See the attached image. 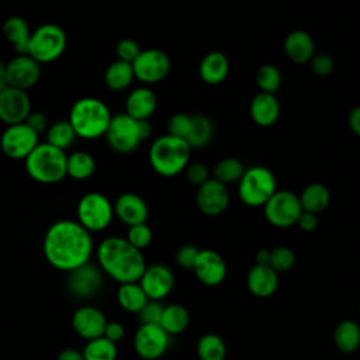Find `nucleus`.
Wrapping results in <instances>:
<instances>
[{
  "label": "nucleus",
  "instance_id": "obj_1",
  "mask_svg": "<svg viewBox=\"0 0 360 360\" xmlns=\"http://www.w3.org/2000/svg\"><path fill=\"white\" fill-rule=\"evenodd\" d=\"M42 250L52 267L69 273L89 263L94 243L91 233L77 221L59 219L46 229Z\"/></svg>",
  "mask_w": 360,
  "mask_h": 360
},
{
  "label": "nucleus",
  "instance_id": "obj_2",
  "mask_svg": "<svg viewBox=\"0 0 360 360\" xmlns=\"http://www.w3.org/2000/svg\"><path fill=\"white\" fill-rule=\"evenodd\" d=\"M96 256L100 270L118 284L138 281L146 267L142 250L121 236L103 239L96 249Z\"/></svg>",
  "mask_w": 360,
  "mask_h": 360
},
{
  "label": "nucleus",
  "instance_id": "obj_3",
  "mask_svg": "<svg viewBox=\"0 0 360 360\" xmlns=\"http://www.w3.org/2000/svg\"><path fill=\"white\" fill-rule=\"evenodd\" d=\"M111 117L112 114L103 100L89 96L73 103L68 121L77 138L97 139L104 136Z\"/></svg>",
  "mask_w": 360,
  "mask_h": 360
},
{
  "label": "nucleus",
  "instance_id": "obj_4",
  "mask_svg": "<svg viewBox=\"0 0 360 360\" xmlns=\"http://www.w3.org/2000/svg\"><path fill=\"white\" fill-rule=\"evenodd\" d=\"M148 158L155 173L162 177H174L190 162L191 148L186 139L165 134L152 142Z\"/></svg>",
  "mask_w": 360,
  "mask_h": 360
},
{
  "label": "nucleus",
  "instance_id": "obj_5",
  "mask_svg": "<svg viewBox=\"0 0 360 360\" xmlns=\"http://www.w3.org/2000/svg\"><path fill=\"white\" fill-rule=\"evenodd\" d=\"M150 134L152 125L149 120H135L125 112H120L111 117L104 138L114 152L128 155L136 150Z\"/></svg>",
  "mask_w": 360,
  "mask_h": 360
},
{
  "label": "nucleus",
  "instance_id": "obj_6",
  "mask_svg": "<svg viewBox=\"0 0 360 360\" xmlns=\"http://www.w3.org/2000/svg\"><path fill=\"white\" fill-rule=\"evenodd\" d=\"M65 150H60L46 142L38 143L34 150L24 159L25 170L31 179L42 184L59 183L66 177Z\"/></svg>",
  "mask_w": 360,
  "mask_h": 360
},
{
  "label": "nucleus",
  "instance_id": "obj_7",
  "mask_svg": "<svg viewBox=\"0 0 360 360\" xmlns=\"http://www.w3.org/2000/svg\"><path fill=\"white\" fill-rule=\"evenodd\" d=\"M276 190V177L273 172L264 166L245 169L238 181V195L248 207H263Z\"/></svg>",
  "mask_w": 360,
  "mask_h": 360
},
{
  "label": "nucleus",
  "instance_id": "obj_8",
  "mask_svg": "<svg viewBox=\"0 0 360 360\" xmlns=\"http://www.w3.org/2000/svg\"><path fill=\"white\" fill-rule=\"evenodd\" d=\"M66 34L58 24H42L31 31L27 55H30L39 65L56 60L66 49Z\"/></svg>",
  "mask_w": 360,
  "mask_h": 360
},
{
  "label": "nucleus",
  "instance_id": "obj_9",
  "mask_svg": "<svg viewBox=\"0 0 360 360\" xmlns=\"http://www.w3.org/2000/svg\"><path fill=\"white\" fill-rule=\"evenodd\" d=\"M76 215V221L90 233L104 231L114 217L112 202L104 194L90 191L79 200Z\"/></svg>",
  "mask_w": 360,
  "mask_h": 360
},
{
  "label": "nucleus",
  "instance_id": "obj_10",
  "mask_svg": "<svg viewBox=\"0 0 360 360\" xmlns=\"http://www.w3.org/2000/svg\"><path fill=\"white\" fill-rule=\"evenodd\" d=\"M301 212L302 208L298 195L288 190H276L263 205L264 218L276 228H290L295 225Z\"/></svg>",
  "mask_w": 360,
  "mask_h": 360
},
{
  "label": "nucleus",
  "instance_id": "obj_11",
  "mask_svg": "<svg viewBox=\"0 0 360 360\" xmlns=\"http://www.w3.org/2000/svg\"><path fill=\"white\" fill-rule=\"evenodd\" d=\"M131 65L134 77L146 84L163 80L170 73L172 68L169 55L158 48L141 49L139 55Z\"/></svg>",
  "mask_w": 360,
  "mask_h": 360
},
{
  "label": "nucleus",
  "instance_id": "obj_12",
  "mask_svg": "<svg viewBox=\"0 0 360 360\" xmlns=\"http://www.w3.org/2000/svg\"><path fill=\"white\" fill-rule=\"evenodd\" d=\"M39 135L25 122L7 125L0 136V149L10 159H25L39 143Z\"/></svg>",
  "mask_w": 360,
  "mask_h": 360
},
{
  "label": "nucleus",
  "instance_id": "obj_13",
  "mask_svg": "<svg viewBox=\"0 0 360 360\" xmlns=\"http://www.w3.org/2000/svg\"><path fill=\"white\" fill-rule=\"evenodd\" d=\"M170 336L159 323H141L134 335V349L143 360L160 359L169 347Z\"/></svg>",
  "mask_w": 360,
  "mask_h": 360
},
{
  "label": "nucleus",
  "instance_id": "obj_14",
  "mask_svg": "<svg viewBox=\"0 0 360 360\" xmlns=\"http://www.w3.org/2000/svg\"><path fill=\"white\" fill-rule=\"evenodd\" d=\"M41 77V65L27 53H20L6 63L7 86L24 90L34 87Z\"/></svg>",
  "mask_w": 360,
  "mask_h": 360
},
{
  "label": "nucleus",
  "instance_id": "obj_15",
  "mask_svg": "<svg viewBox=\"0 0 360 360\" xmlns=\"http://www.w3.org/2000/svg\"><path fill=\"white\" fill-rule=\"evenodd\" d=\"M138 284L143 290L148 300L162 301L172 292L174 285V276L167 266L155 263L145 267L138 280Z\"/></svg>",
  "mask_w": 360,
  "mask_h": 360
},
{
  "label": "nucleus",
  "instance_id": "obj_16",
  "mask_svg": "<svg viewBox=\"0 0 360 360\" xmlns=\"http://www.w3.org/2000/svg\"><path fill=\"white\" fill-rule=\"evenodd\" d=\"M229 200L231 195L228 186L219 183L215 179H208L197 188V208L207 217H218L225 212L229 205Z\"/></svg>",
  "mask_w": 360,
  "mask_h": 360
},
{
  "label": "nucleus",
  "instance_id": "obj_17",
  "mask_svg": "<svg viewBox=\"0 0 360 360\" xmlns=\"http://www.w3.org/2000/svg\"><path fill=\"white\" fill-rule=\"evenodd\" d=\"M66 285L69 292L76 298H90L98 292L103 285V271L100 267L86 263L68 273Z\"/></svg>",
  "mask_w": 360,
  "mask_h": 360
},
{
  "label": "nucleus",
  "instance_id": "obj_18",
  "mask_svg": "<svg viewBox=\"0 0 360 360\" xmlns=\"http://www.w3.org/2000/svg\"><path fill=\"white\" fill-rule=\"evenodd\" d=\"M193 271L200 283L208 287L219 285L226 277V263L224 257L212 249H200Z\"/></svg>",
  "mask_w": 360,
  "mask_h": 360
},
{
  "label": "nucleus",
  "instance_id": "obj_19",
  "mask_svg": "<svg viewBox=\"0 0 360 360\" xmlns=\"http://www.w3.org/2000/svg\"><path fill=\"white\" fill-rule=\"evenodd\" d=\"M31 112V100L24 90L7 86L0 91V121L6 125L24 122Z\"/></svg>",
  "mask_w": 360,
  "mask_h": 360
},
{
  "label": "nucleus",
  "instance_id": "obj_20",
  "mask_svg": "<svg viewBox=\"0 0 360 360\" xmlns=\"http://www.w3.org/2000/svg\"><path fill=\"white\" fill-rule=\"evenodd\" d=\"M107 318L96 307L83 305L73 312L72 328L84 340H91L103 336Z\"/></svg>",
  "mask_w": 360,
  "mask_h": 360
},
{
  "label": "nucleus",
  "instance_id": "obj_21",
  "mask_svg": "<svg viewBox=\"0 0 360 360\" xmlns=\"http://www.w3.org/2000/svg\"><path fill=\"white\" fill-rule=\"evenodd\" d=\"M114 215L125 225L143 224L148 219L149 208L146 201L135 193H122L112 204Z\"/></svg>",
  "mask_w": 360,
  "mask_h": 360
},
{
  "label": "nucleus",
  "instance_id": "obj_22",
  "mask_svg": "<svg viewBox=\"0 0 360 360\" xmlns=\"http://www.w3.org/2000/svg\"><path fill=\"white\" fill-rule=\"evenodd\" d=\"M278 284V273L269 264H255L246 276L248 290L259 298H267L273 295L277 291Z\"/></svg>",
  "mask_w": 360,
  "mask_h": 360
},
{
  "label": "nucleus",
  "instance_id": "obj_23",
  "mask_svg": "<svg viewBox=\"0 0 360 360\" xmlns=\"http://www.w3.org/2000/svg\"><path fill=\"white\" fill-rule=\"evenodd\" d=\"M158 107V98L152 89L141 86L134 89L125 100V114L135 120H149Z\"/></svg>",
  "mask_w": 360,
  "mask_h": 360
},
{
  "label": "nucleus",
  "instance_id": "obj_24",
  "mask_svg": "<svg viewBox=\"0 0 360 360\" xmlns=\"http://www.w3.org/2000/svg\"><path fill=\"white\" fill-rule=\"evenodd\" d=\"M284 52L295 65L308 63L315 53V42L304 30L291 31L284 39Z\"/></svg>",
  "mask_w": 360,
  "mask_h": 360
},
{
  "label": "nucleus",
  "instance_id": "obj_25",
  "mask_svg": "<svg viewBox=\"0 0 360 360\" xmlns=\"http://www.w3.org/2000/svg\"><path fill=\"white\" fill-rule=\"evenodd\" d=\"M253 122L259 127H271L280 117V103L274 94L259 91L249 107Z\"/></svg>",
  "mask_w": 360,
  "mask_h": 360
},
{
  "label": "nucleus",
  "instance_id": "obj_26",
  "mask_svg": "<svg viewBox=\"0 0 360 360\" xmlns=\"http://www.w3.org/2000/svg\"><path fill=\"white\" fill-rule=\"evenodd\" d=\"M229 73V60L221 51H211L202 56L198 65V75L207 84L222 83Z\"/></svg>",
  "mask_w": 360,
  "mask_h": 360
},
{
  "label": "nucleus",
  "instance_id": "obj_27",
  "mask_svg": "<svg viewBox=\"0 0 360 360\" xmlns=\"http://www.w3.org/2000/svg\"><path fill=\"white\" fill-rule=\"evenodd\" d=\"M4 38L13 45L15 49L17 55L20 53H27V46H28V39L31 35V30L28 22L18 15L8 17L1 27Z\"/></svg>",
  "mask_w": 360,
  "mask_h": 360
},
{
  "label": "nucleus",
  "instance_id": "obj_28",
  "mask_svg": "<svg viewBox=\"0 0 360 360\" xmlns=\"http://www.w3.org/2000/svg\"><path fill=\"white\" fill-rule=\"evenodd\" d=\"M298 200L302 211L318 215L329 205L330 191L322 183H311L302 188L301 194L298 195Z\"/></svg>",
  "mask_w": 360,
  "mask_h": 360
},
{
  "label": "nucleus",
  "instance_id": "obj_29",
  "mask_svg": "<svg viewBox=\"0 0 360 360\" xmlns=\"http://www.w3.org/2000/svg\"><path fill=\"white\" fill-rule=\"evenodd\" d=\"M188 323H190V314L183 305L169 304L163 307L159 325L169 336L180 335L187 329Z\"/></svg>",
  "mask_w": 360,
  "mask_h": 360
},
{
  "label": "nucleus",
  "instance_id": "obj_30",
  "mask_svg": "<svg viewBox=\"0 0 360 360\" xmlns=\"http://www.w3.org/2000/svg\"><path fill=\"white\" fill-rule=\"evenodd\" d=\"M333 342L338 350L350 354L359 349L360 345V328L352 319L339 322L333 330Z\"/></svg>",
  "mask_w": 360,
  "mask_h": 360
},
{
  "label": "nucleus",
  "instance_id": "obj_31",
  "mask_svg": "<svg viewBox=\"0 0 360 360\" xmlns=\"http://www.w3.org/2000/svg\"><path fill=\"white\" fill-rule=\"evenodd\" d=\"M214 136V124L204 114L191 115V125L186 136V142L191 149L207 146Z\"/></svg>",
  "mask_w": 360,
  "mask_h": 360
},
{
  "label": "nucleus",
  "instance_id": "obj_32",
  "mask_svg": "<svg viewBox=\"0 0 360 360\" xmlns=\"http://www.w3.org/2000/svg\"><path fill=\"white\" fill-rule=\"evenodd\" d=\"M134 79L135 77H134L132 65L118 59L110 63L104 72V83L110 90H114V91H121L129 87Z\"/></svg>",
  "mask_w": 360,
  "mask_h": 360
},
{
  "label": "nucleus",
  "instance_id": "obj_33",
  "mask_svg": "<svg viewBox=\"0 0 360 360\" xmlns=\"http://www.w3.org/2000/svg\"><path fill=\"white\" fill-rule=\"evenodd\" d=\"M94 170H96V160L89 152L77 150L68 155L66 176L75 180H86L93 176Z\"/></svg>",
  "mask_w": 360,
  "mask_h": 360
},
{
  "label": "nucleus",
  "instance_id": "obj_34",
  "mask_svg": "<svg viewBox=\"0 0 360 360\" xmlns=\"http://www.w3.org/2000/svg\"><path fill=\"white\" fill-rule=\"evenodd\" d=\"M117 301H118L120 307L122 309H125L127 312L138 314L141 311V308L146 304L148 297L145 295V292L141 288V285L138 284V281L124 283V284H120V287H118Z\"/></svg>",
  "mask_w": 360,
  "mask_h": 360
},
{
  "label": "nucleus",
  "instance_id": "obj_35",
  "mask_svg": "<svg viewBox=\"0 0 360 360\" xmlns=\"http://www.w3.org/2000/svg\"><path fill=\"white\" fill-rule=\"evenodd\" d=\"M45 134H46L45 142L60 150L69 149L77 138L68 120H60L48 125Z\"/></svg>",
  "mask_w": 360,
  "mask_h": 360
},
{
  "label": "nucleus",
  "instance_id": "obj_36",
  "mask_svg": "<svg viewBox=\"0 0 360 360\" xmlns=\"http://www.w3.org/2000/svg\"><path fill=\"white\" fill-rule=\"evenodd\" d=\"M200 360H225L226 345L225 340L217 333L202 335L195 346Z\"/></svg>",
  "mask_w": 360,
  "mask_h": 360
},
{
  "label": "nucleus",
  "instance_id": "obj_37",
  "mask_svg": "<svg viewBox=\"0 0 360 360\" xmlns=\"http://www.w3.org/2000/svg\"><path fill=\"white\" fill-rule=\"evenodd\" d=\"M83 360H115L118 350L117 343L105 339L104 336L87 340L82 350Z\"/></svg>",
  "mask_w": 360,
  "mask_h": 360
},
{
  "label": "nucleus",
  "instance_id": "obj_38",
  "mask_svg": "<svg viewBox=\"0 0 360 360\" xmlns=\"http://www.w3.org/2000/svg\"><path fill=\"white\" fill-rule=\"evenodd\" d=\"M245 172L243 163L236 158H224L218 160L212 169V174L215 180L228 186L232 183H238Z\"/></svg>",
  "mask_w": 360,
  "mask_h": 360
},
{
  "label": "nucleus",
  "instance_id": "obj_39",
  "mask_svg": "<svg viewBox=\"0 0 360 360\" xmlns=\"http://www.w3.org/2000/svg\"><path fill=\"white\" fill-rule=\"evenodd\" d=\"M256 84L262 93L274 94L281 86V72L271 63L262 65L256 72Z\"/></svg>",
  "mask_w": 360,
  "mask_h": 360
},
{
  "label": "nucleus",
  "instance_id": "obj_40",
  "mask_svg": "<svg viewBox=\"0 0 360 360\" xmlns=\"http://www.w3.org/2000/svg\"><path fill=\"white\" fill-rule=\"evenodd\" d=\"M295 263L294 252L287 246H276L270 250L269 266L277 273L288 271Z\"/></svg>",
  "mask_w": 360,
  "mask_h": 360
},
{
  "label": "nucleus",
  "instance_id": "obj_41",
  "mask_svg": "<svg viewBox=\"0 0 360 360\" xmlns=\"http://www.w3.org/2000/svg\"><path fill=\"white\" fill-rule=\"evenodd\" d=\"M125 239L138 250H143L150 245L153 239V233H152V229L146 225V222H143V224L128 226Z\"/></svg>",
  "mask_w": 360,
  "mask_h": 360
},
{
  "label": "nucleus",
  "instance_id": "obj_42",
  "mask_svg": "<svg viewBox=\"0 0 360 360\" xmlns=\"http://www.w3.org/2000/svg\"><path fill=\"white\" fill-rule=\"evenodd\" d=\"M191 125V115L186 112H176L167 121V134L176 138L186 139Z\"/></svg>",
  "mask_w": 360,
  "mask_h": 360
},
{
  "label": "nucleus",
  "instance_id": "obj_43",
  "mask_svg": "<svg viewBox=\"0 0 360 360\" xmlns=\"http://www.w3.org/2000/svg\"><path fill=\"white\" fill-rule=\"evenodd\" d=\"M308 63L311 66L312 73L319 77H326L332 75L335 69L333 59L326 53H314V56L309 59Z\"/></svg>",
  "mask_w": 360,
  "mask_h": 360
},
{
  "label": "nucleus",
  "instance_id": "obj_44",
  "mask_svg": "<svg viewBox=\"0 0 360 360\" xmlns=\"http://www.w3.org/2000/svg\"><path fill=\"white\" fill-rule=\"evenodd\" d=\"M183 172L186 174V179L197 187L210 179V170L202 162H191L190 160Z\"/></svg>",
  "mask_w": 360,
  "mask_h": 360
},
{
  "label": "nucleus",
  "instance_id": "obj_45",
  "mask_svg": "<svg viewBox=\"0 0 360 360\" xmlns=\"http://www.w3.org/2000/svg\"><path fill=\"white\" fill-rule=\"evenodd\" d=\"M115 52L118 56V60H124L128 63H132L135 60V58L139 55L141 48L139 44L131 38H122L117 46H115Z\"/></svg>",
  "mask_w": 360,
  "mask_h": 360
},
{
  "label": "nucleus",
  "instance_id": "obj_46",
  "mask_svg": "<svg viewBox=\"0 0 360 360\" xmlns=\"http://www.w3.org/2000/svg\"><path fill=\"white\" fill-rule=\"evenodd\" d=\"M200 249L194 245H183L176 252V263L184 270H193Z\"/></svg>",
  "mask_w": 360,
  "mask_h": 360
},
{
  "label": "nucleus",
  "instance_id": "obj_47",
  "mask_svg": "<svg viewBox=\"0 0 360 360\" xmlns=\"http://www.w3.org/2000/svg\"><path fill=\"white\" fill-rule=\"evenodd\" d=\"M162 311H163V307L160 305L159 301L148 300L146 304L138 312L139 322L141 323H159Z\"/></svg>",
  "mask_w": 360,
  "mask_h": 360
},
{
  "label": "nucleus",
  "instance_id": "obj_48",
  "mask_svg": "<svg viewBox=\"0 0 360 360\" xmlns=\"http://www.w3.org/2000/svg\"><path fill=\"white\" fill-rule=\"evenodd\" d=\"M34 132H37L38 135L41 134V132H45L46 131V128H48V117L44 114V112H41V111H31L30 114H28V117L25 118V121H24Z\"/></svg>",
  "mask_w": 360,
  "mask_h": 360
},
{
  "label": "nucleus",
  "instance_id": "obj_49",
  "mask_svg": "<svg viewBox=\"0 0 360 360\" xmlns=\"http://www.w3.org/2000/svg\"><path fill=\"white\" fill-rule=\"evenodd\" d=\"M125 335V329L122 326L121 322H117V321H111L105 323V328H104V332H103V336L114 343L120 342Z\"/></svg>",
  "mask_w": 360,
  "mask_h": 360
},
{
  "label": "nucleus",
  "instance_id": "obj_50",
  "mask_svg": "<svg viewBox=\"0 0 360 360\" xmlns=\"http://www.w3.org/2000/svg\"><path fill=\"white\" fill-rule=\"evenodd\" d=\"M295 225L304 231V232H311L314 231L316 226H318V215L316 214H312V212H307V211H302L295 222Z\"/></svg>",
  "mask_w": 360,
  "mask_h": 360
},
{
  "label": "nucleus",
  "instance_id": "obj_51",
  "mask_svg": "<svg viewBox=\"0 0 360 360\" xmlns=\"http://www.w3.org/2000/svg\"><path fill=\"white\" fill-rule=\"evenodd\" d=\"M347 124L354 135H360V107H353V110L349 112Z\"/></svg>",
  "mask_w": 360,
  "mask_h": 360
},
{
  "label": "nucleus",
  "instance_id": "obj_52",
  "mask_svg": "<svg viewBox=\"0 0 360 360\" xmlns=\"http://www.w3.org/2000/svg\"><path fill=\"white\" fill-rule=\"evenodd\" d=\"M56 360H83V354L77 349L68 347L59 352V354L56 356Z\"/></svg>",
  "mask_w": 360,
  "mask_h": 360
},
{
  "label": "nucleus",
  "instance_id": "obj_53",
  "mask_svg": "<svg viewBox=\"0 0 360 360\" xmlns=\"http://www.w3.org/2000/svg\"><path fill=\"white\" fill-rule=\"evenodd\" d=\"M269 257H270L269 249H259L255 255L256 264H269Z\"/></svg>",
  "mask_w": 360,
  "mask_h": 360
},
{
  "label": "nucleus",
  "instance_id": "obj_54",
  "mask_svg": "<svg viewBox=\"0 0 360 360\" xmlns=\"http://www.w3.org/2000/svg\"><path fill=\"white\" fill-rule=\"evenodd\" d=\"M7 87V80H6V65L0 62V91H3Z\"/></svg>",
  "mask_w": 360,
  "mask_h": 360
}]
</instances>
